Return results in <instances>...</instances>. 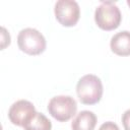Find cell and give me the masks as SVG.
Here are the masks:
<instances>
[{
	"label": "cell",
	"instance_id": "6da1fadb",
	"mask_svg": "<svg viewBox=\"0 0 130 130\" xmlns=\"http://www.w3.org/2000/svg\"><path fill=\"white\" fill-rule=\"evenodd\" d=\"M102 80L93 74L82 76L76 84V93L81 104L94 105L98 104L103 96Z\"/></svg>",
	"mask_w": 130,
	"mask_h": 130
},
{
	"label": "cell",
	"instance_id": "7a4b0ae2",
	"mask_svg": "<svg viewBox=\"0 0 130 130\" xmlns=\"http://www.w3.org/2000/svg\"><path fill=\"white\" fill-rule=\"evenodd\" d=\"M122 15L119 7L113 1H102L94 12L98 26L104 30L116 29L121 23Z\"/></svg>",
	"mask_w": 130,
	"mask_h": 130
},
{
	"label": "cell",
	"instance_id": "3957f363",
	"mask_svg": "<svg viewBox=\"0 0 130 130\" xmlns=\"http://www.w3.org/2000/svg\"><path fill=\"white\" fill-rule=\"evenodd\" d=\"M18 48L31 56L40 55L46 50V39L36 28L26 27L19 31L17 36Z\"/></svg>",
	"mask_w": 130,
	"mask_h": 130
},
{
	"label": "cell",
	"instance_id": "277c9868",
	"mask_svg": "<svg viewBox=\"0 0 130 130\" xmlns=\"http://www.w3.org/2000/svg\"><path fill=\"white\" fill-rule=\"evenodd\" d=\"M77 111L76 101L70 95H57L50 100L48 104L49 114L59 122L70 120Z\"/></svg>",
	"mask_w": 130,
	"mask_h": 130
},
{
	"label": "cell",
	"instance_id": "5b68a950",
	"mask_svg": "<svg viewBox=\"0 0 130 130\" xmlns=\"http://www.w3.org/2000/svg\"><path fill=\"white\" fill-rule=\"evenodd\" d=\"M56 19L63 26H73L77 23L80 16V8L74 0H59L54 8Z\"/></svg>",
	"mask_w": 130,
	"mask_h": 130
},
{
	"label": "cell",
	"instance_id": "8992f818",
	"mask_svg": "<svg viewBox=\"0 0 130 130\" xmlns=\"http://www.w3.org/2000/svg\"><path fill=\"white\" fill-rule=\"evenodd\" d=\"M37 111L32 103L26 100H19L12 104L8 111V118L10 122L16 126H23L24 123Z\"/></svg>",
	"mask_w": 130,
	"mask_h": 130
},
{
	"label": "cell",
	"instance_id": "52a82bcc",
	"mask_svg": "<svg viewBox=\"0 0 130 130\" xmlns=\"http://www.w3.org/2000/svg\"><path fill=\"white\" fill-rule=\"evenodd\" d=\"M110 47L113 53L118 56L130 55V31L122 30L114 35L110 42Z\"/></svg>",
	"mask_w": 130,
	"mask_h": 130
},
{
	"label": "cell",
	"instance_id": "ba28073f",
	"mask_svg": "<svg viewBox=\"0 0 130 130\" xmlns=\"http://www.w3.org/2000/svg\"><path fill=\"white\" fill-rule=\"evenodd\" d=\"M96 125V116L91 111H81L71 123L72 130H93Z\"/></svg>",
	"mask_w": 130,
	"mask_h": 130
},
{
	"label": "cell",
	"instance_id": "9c48e42d",
	"mask_svg": "<svg viewBox=\"0 0 130 130\" xmlns=\"http://www.w3.org/2000/svg\"><path fill=\"white\" fill-rule=\"evenodd\" d=\"M24 130H51V121L42 113L36 112L22 126Z\"/></svg>",
	"mask_w": 130,
	"mask_h": 130
},
{
	"label": "cell",
	"instance_id": "30bf717a",
	"mask_svg": "<svg viewBox=\"0 0 130 130\" xmlns=\"http://www.w3.org/2000/svg\"><path fill=\"white\" fill-rule=\"evenodd\" d=\"M1 30H2V32H1V49L3 50L7 46L10 45V35L4 26L1 27Z\"/></svg>",
	"mask_w": 130,
	"mask_h": 130
},
{
	"label": "cell",
	"instance_id": "8fae6325",
	"mask_svg": "<svg viewBox=\"0 0 130 130\" xmlns=\"http://www.w3.org/2000/svg\"><path fill=\"white\" fill-rule=\"evenodd\" d=\"M122 123L125 130H130V109L125 111L122 115Z\"/></svg>",
	"mask_w": 130,
	"mask_h": 130
},
{
	"label": "cell",
	"instance_id": "7c38bea8",
	"mask_svg": "<svg viewBox=\"0 0 130 130\" xmlns=\"http://www.w3.org/2000/svg\"><path fill=\"white\" fill-rule=\"evenodd\" d=\"M99 130H120V129L116 123H114L112 121H108V122L103 123L100 126Z\"/></svg>",
	"mask_w": 130,
	"mask_h": 130
},
{
	"label": "cell",
	"instance_id": "4fadbf2b",
	"mask_svg": "<svg viewBox=\"0 0 130 130\" xmlns=\"http://www.w3.org/2000/svg\"><path fill=\"white\" fill-rule=\"evenodd\" d=\"M127 4L130 6V0H127Z\"/></svg>",
	"mask_w": 130,
	"mask_h": 130
}]
</instances>
